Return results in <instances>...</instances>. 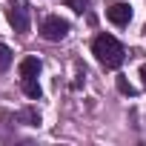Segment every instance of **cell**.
Masks as SVG:
<instances>
[{
  "mask_svg": "<svg viewBox=\"0 0 146 146\" xmlns=\"http://www.w3.org/2000/svg\"><path fill=\"white\" fill-rule=\"evenodd\" d=\"M92 52H95L98 63H100V66H106V69H117V66L123 63V57H126L123 46H120L112 35H98V37H95V43H92Z\"/></svg>",
  "mask_w": 146,
  "mask_h": 146,
  "instance_id": "1",
  "label": "cell"
},
{
  "mask_svg": "<svg viewBox=\"0 0 146 146\" xmlns=\"http://www.w3.org/2000/svg\"><path fill=\"white\" fill-rule=\"evenodd\" d=\"M40 35H43V40L60 43V40L69 35V20H63L60 15H49V17L40 23Z\"/></svg>",
  "mask_w": 146,
  "mask_h": 146,
  "instance_id": "2",
  "label": "cell"
},
{
  "mask_svg": "<svg viewBox=\"0 0 146 146\" xmlns=\"http://www.w3.org/2000/svg\"><path fill=\"white\" fill-rule=\"evenodd\" d=\"M6 20L17 35H26L29 32V6L26 3H12L6 9Z\"/></svg>",
  "mask_w": 146,
  "mask_h": 146,
  "instance_id": "3",
  "label": "cell"
},
{
  "mask_svg": "<svg viewBox=\"0 0 146 146\" xmlns=\"http://www.w3.org/2000/svg\"><path fill=\"white\" fill-rule=\"evenodd\" d=\"M106 17H109L115 26H129V20H132V6H129V3H112V6L106 9Z\"/></svg>",
  "mask_w": 146,
  "mask_h": 146,
  "instance_id": "4",
  "label": "cell"
},
{
  "mask_svg": "<svg viewBox=\"0 0 146 146\" xmlns=\"http://www.w3.org/2000/svg\"><path fill=\"white\" fill-rule=\"evenodd\" d=\"M40 75V60L37 57H23L20 60V80L23 78H37Z\"/></svg>",
  "mask_w": 146,
  "mask_h": 146,
  "instance_id": "5",
  "label": "cell"
},
{
  "mask_svg": "<svg viewBox=\"0 0 146 146\" xmlns=\"http://www.w3.org/2000/svg\"><path fill=\"white\" fill-rule=\"evenodd\" d=\"M20 86H23V95L26 98H32V100H40V83H37V78H23L20 80Z\"/></svg>",
  "mask_w": 146,
  "mask_h": 146,
  "instance_id": "6",
  "label": "cell"
},
{
  "mask_svg": "<svg viewBox=\"0 0 146 146\" xmlns=\"http://www.w3.org/2000/svg\"><path fill=\"white\" fill-rule=\"evenodd\" d=\"M20 120L26 126H40V112L32 109V106H26V109H20Z\"/></svg>",
  "mask_w": 146,
  "mask_h": 146,
  "instance_id": "7",
  "label": "cell"
},
{
  "mask_svg": "<svg viewBox=\"0 0 146 146\" xmlns=\"http://www.w3.org/2000/svg\"><path fill=\"white\" fill-rule=\"evenodd\" d=\"M12 66V49L6 43H0V72H6Z\"/></svg>",
  "mask_w": 146,
  "mask_h": 146,
  "instance_id": "8",
  "label": "cell"
},
{
  "mask_svg": "<svg viewBox=\"0 0 146 146\" xmlns=\"http://www.w3.org/2000/svg\"><path fill=\"white\" fill-rule=\"evenodd\" d=\"M117 92H120V95H129V98H135V86H132L126 78H117Z\"/></svg>",
  "mask_w": 146,
  "mask_h": 146,
  "instance_id": "9",
  "label": "cell"
},
{
  "mask_svg": "<svg viewBox=\"0 0 146 146\" xmlns=\"http://www.w3.org/2000/svg\"><path fill=\"white\" fill-rule=\"evenodd\" d=\"M72 12H78V15H83L86 12V6H89V0H69V3H66Z\"/></svg>",
  "mask_w": 146,
  "mask_h": 146,
  "instance_id": "10",
  "label": "cell"
},
{
  "mask_svg": "<svg viewBox=\"0 0 146 146\" xmlns=\"http://www.w3.org/2000/svg\"><path fill=\"white\" fill-rule=\"evenodd\" d=\"M140 80H143V89H146V63L140 66Z\"/></svg>",
  "mask_w": 146,
  "mask_h": 146,
  "instance_id": "11",
  "label": "cell"
}]
</instances>
